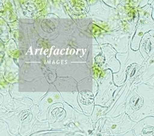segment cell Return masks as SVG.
<instances>
[{"mask_svg":"<svg viewBox=\"0 0 154 136\" xmlns=\"http://www.w3.org/2000/svg\"><path fill=\"white\" fill-rule=\"evenodd\" d=\"M139 51L146 61L154 56V36L146 33L141 40Z\"/></svg>","mask_w":154,"mask_h":136,"instance_id":"obj_5","label":"cell"},{"mask_svg":"<svg viewBox=\"0 0 154 136\" xmlns=\"http://www.w3.org/2000/svg\"><path fill=\"white\" fill-rule=\"evenodd\" d=\"M75 123L87 136H89L93 131V125L90 119L84 114L75 112Z\"/></svg>","mask_w":154,"mask_h":136,"instance_id":"obj_7","label":"cell"},{"mask_svg":"<svg viewBox=\"0 0 154 136\" xmlns=\"http://www.w3.org/2000/svg\"><path fill=\"white\" fill-rule=\"evenodd\" d=\"M139 19L136 28V32L131 42V48L137 51L143 36L147 33L154 30V20L152 19V7L147 4L143 8H137Z\"/></svg>","mask_w":154,"mask_h":136,"instance_id":"obj_2","label":"cell"},{"mask_svg":"<svg viewBox=\"0 0 154 136\" xmlns=\"http://www.w3.org/2000/svg\"><path fill=\"white\" fill-rule=\"evenodd\" d=\"M107 110V108H102L99 106H96L94 112L91 116L92 120L93 121H96L98 119H99L102 115V114L104 112V111Z\"/></svg>","mask_w":154,"mask_h":136,"instance_id":"obj_9","label":"cell"},{"mask_svg":"<svg viewBox=\"0 0 154 136\" xmlns=\"http://www.w3.org/2000/svg\"><path fill=\"white\" fill-rule=\"evenodd\" d=\"M137 123L131 120L126 112L116 118H108L100 131L105 136H118L133 130Z\"/></svg>","mask_w":154,"mask_h":136,"instance_id":"obj_3","label":"cell"},{"mask_svg":"<svg viewBox=\"0 0 154 136\" xmlns=\"http://www.w3.org/2000/svg\"><path fill=\"white\" fill-rule=\"evenodd\" d=\"M125 112L136 123L154 117V86L146 83L133 85L126 96Z\"/></svg>","mask_w":154,"mask_h":136,"instance_id":"obj_1","label":"cell"},{"mask_svg":"<svg viewBox=\"0 0 154 136\" xmlns=\"http://www.w3.org/2000/svg\"><path fill=\"white\" fill-rule=\"evenodd\" d=\"M1 136H12L8 131V127L3 122H1Z\"/></svg>","mask_w":154,"mask_h":136,"instance_id":"obj_10","label":"cell"},{"mask_svg":"<svg viewBox=\"0 0 154 136\" xmlns=\"http://www.w3.org/2000/svg\"><path fill=\"white\" fill-rule=\"evenodd\" d=\"M151 6L152 7L153 10H152V19L154 20V0H153V2L151 3Z\"/></svg>","mask_w":154,"mask_h":136,"instance_id":"obj_12","label":"cell"},{"mask_svg":"<svg viewBox=\"0 0 154 136\" xmlns=\"http://www.w3.org/2000/svg\"><path fill=\"white\" fill-rule=\"evenodd\" d=\"M62 99L57 94L52 95L51 94H49L42 101L40 104V109H41V113L39 116V119L42 120H45L47 119V113L48 111V108L50 105L56 102H61Z\"/></svg>","mask_w":154,"mask_h":136,"instance_id":"obj_6","label":"cell"},{"mask_svg":"<svg viewBox=\"0 0 154 136\" xmlns=\"http://www.w3.org/2000/svg\"><path fill=\"white\" fill-rule=\"evenodd\" d=\"M118 136H136L134 132V131L133 130H131L129 132H126V134H123V135H118Z\"/></svg>","mask_w":154,"mask_h":136,"instance_id":"obj_11","label":"cell"},{"mask_svg":"<svg viewBox=\"0 0 154 136\" xmlns=\"http://www.w3.org/2000/svg\"><path fill=\"white\" fill-rule=\"evenodd\" d=\"M16 136H22L21 134H17Z\"/></svg>","mask_w":154,"mask_h":136,"instance_id":"obj_13","label":"cell"},{"mask_svg":"<svg viewBox=\"0 0 154 136\" xmlns=\"http://www.w3.org/2000/svg\"><path fill=\"white\" fill-rule=\"evenodd\" d=\"M133 131L136 136H154V117H148L137 122Z\"/></svg>","mask_w":154,"mask_h":136,"instance_id":"obj_4","label":"cell"},{"mask_svg":"<svg viewBox=\"0 0 154 136\" xmlns=\"http://www.w3.org/2000/svg\"><path fill=\"white\" fill-rule=\"evenodd\" d=\"M146 64L147 65V70L139 83H146L150 85L154 86V56L148 59Z\"/></svg>","mask_w":154,"mask_h":136,"instance_id":"obj_8","label":"cell"}]
</instances>
